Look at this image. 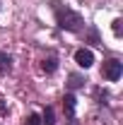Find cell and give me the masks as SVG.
Here are the masks:
<instances>
[{
    "instance_id": "obj_4",
    "label": "cell",
    "mask_w": 123,
    "mask_h": 125,
    "mask_svg": "<svg viewBox=\"0 0 123 125\" xmlns=\"http://www.w3.org/2000/svg\"><path fill=\"white\" fill-rule=\"evenodd\" d=\"M10 70H12V58L5 51H0V75H7Z\"/></svg>"
},
{
    "instance_id": "obj_6",
    "label": "cell",
    "mask_w": 123,
    "mask_h": 125,
    "mask_svg": "<svg viewBox=\"0 0 123 125\" xmlns=\"http://www.w3.org/2000/svg\"><path fill=\"white\" fill-rule=\"evenodd\" d=\"M56 67H58V58H56V55H51V58H46V60L41 62V70L48 72V75H51V72H56Z\"/></svg>"
},
{
    "instance_id": "obj_9",
    "label": "cell",
    "mask_w": 123,
    "mask_h": 125,
    "mask_svg": "<svg viewBox=\"0 0 123 125\" xmlns=\"http://www.w3.org/2000/svg\"><path fill=\"white\" fill-rule=\"evenodd\" d=\"M24 125H41V118H39L36 113H31V115L24 118Z\"/></svg>"
},
{
    "instance_id": "obj_5",
    "label": "cell",
    "mask_w": 123,
    "mask_h": 125,
    "mask_svg": "<svg viewBox=\"0 0 123 125\" xmlns=\"http://www.w3.org/2000/svg\"><path fill=\"white\" fill-rule=\"evenodd\" d=\"M63 108H65V113L73 118L75 115V96L73 94H65V99H63Z\"/></svg>"
},
{
    "instance_id": "obj_11",
    "label": "cell",
    "mask_w": 123,
    "mask_h": 125,
    "mask_svg": "<svg viewBox=\"0 0 123 125\" xmlns=\"http://www.w3.org/2000/svg\"><path fill=\"white\" fill-rule=\"evenodd\" d=\"M70 125H77V120H75V118H70Z\"/></svg>"
},
{
    "instance_id": "obj_7",
    "label": "cell",
    "mask_w": 123,
    "mask_h": 125,
    "mask_svg": "<svg viewBox=\"0 0 123 125\" xmlns=\"http://www.w3.org/2000/svg\"><path fill=\"white\" fill-rule=\"evenodd\" d=\"M82 84H85V79L80 77V75H70V82H68V87H70V89H80Z\"/></svg>"
},
{
    "instance_id": "obj_8",
    "label": "cell",
    "mask_w": 123,
    "mask_h": 125,
    "mask_svg": "<svg viewBox=\"0 0 123 125\" xmlns=\"http://www.w3.org/2000/svg\"><path fill=\"white\" fill-rule=\"evenodd\" d=\"M41 123H46V125H56V120H53V108H46V111H44V118H41Z\"/></svg>"
},
{
    "instance_id": "obj_10",
    "label": "cell",
    "mask_w": 123,
    "mask_h": 125,
    "mask_svg": "<svg viewBox=\"0 0 123 125\" xmlns=\"http://www.w3.org/2000/svg\"><path fill=\"white\" fill-rule=\"evenodd\" d=\"M121 24H123L121 19H113V22H111V29H113V34H116V36H121V29H123Z\"/></svg>"
},
{
    "instance_id": "obj_2",
    "label": "cell",
    "mask_w": 123,
    "mask_h": 125,
    "mask_svg": "<svg viewBox=\"0 0 123 125\" xmlns=\"http://www.w3.org/2000/svg\"><path fill=\"white\" fill-rule=\"evenodd\" d=\"M101 75H104L109 82H116V79H121V75H123V62H118V60H106V62H104V70H101Z\"/></svg>"
},
{
    "instance_id": "obj_3",
    "label": "cell",
    "mask_w": 123,
    "mask_h": 125,
    "mask_svg": "<svg viewBox=\"0 0 123 125\" xmlns=\"http://www.w3.org/2000/svg\"><path fill=\"white\" fill-rule=\"evenodd\" d=\"M75 62L80 65V67H92L94 65V53L89 51V48H77L75 51Z\"/></svg>"
},
{
    "instance_id": "obj_1",
    "label": "cell",
    "mask_w": 123,
    "mask_h": 125,
    "mask_svg": "<svg viewBox=\"0 0 123 125\" xmlns=\"http://www.w3.org/2000/svg\"><path fill=\"white\" fill-rule=\"evenodd\" d=\"M56 24L65 31H80L85 27V19H82V15H77L75 10H70V7L56 5Z\"/></svg>"
}]
</instances>
